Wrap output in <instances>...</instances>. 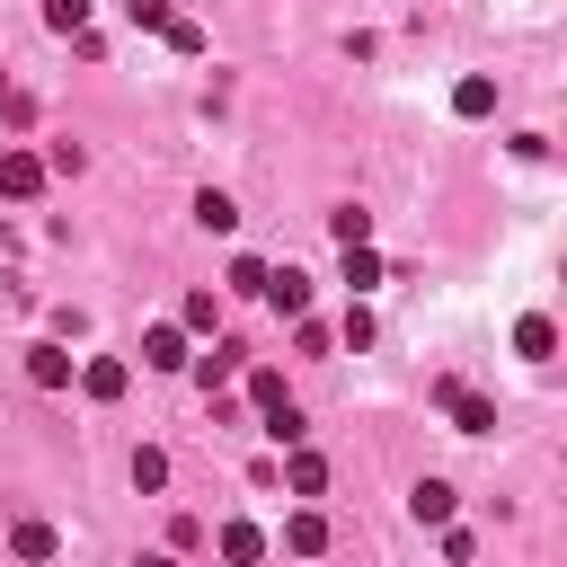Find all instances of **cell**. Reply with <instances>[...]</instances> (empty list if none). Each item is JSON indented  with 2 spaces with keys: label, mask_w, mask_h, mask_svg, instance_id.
I'll use <instances>...</instances> for the list:
<instances>
[{
  "label": "cell",
  "mask_w": 567,
  "mask_h": 567,
  "mask_svg": "<svg viewBox=\"0 0 567 567\" xmlns=\"http://www.w3.org/2000/svg\"><path fill=\"white\" fill-rule=\"evenodd\" d=\"M452 115H496V80H487V71H470V80L452 89Z\"/></svg>",
  "instance_id": "14"
},
{
  "label": "cell",
  "mask_w": 567,
  "mask_h": 567,
  "mask_svg": "<svg viewBox=\"0 0 567 567\" xmlns=\"http://www.w3.org/2000/svg\"><path fill=\"white\" fill-rule=\"evenodd\" d=\"M452 505H461V496H452L443 478H416V496H408V514H416V523H452Z\"/></svg>",
  "instance_id": "13"
},
{
  "label": "cell",
  "mask_w": 567,
  "mask_h": 567,
  "mask_svg": "<svg viewBox=\"0 0 567 567\" xmlns=\"http://www.w3.org/2000/svg\"><path fill=\"white\" fill-rule=\"evenodd\" d=\"M434 399H443V408H452V425H461V434H496V408H487V399H478V390H461V381H443V390H434Z\"/></svg>",
  "instance_id": "6"
},
{
  "label": "cell",
  "mask_w": 567,
  "mask_h": 567,
  "mask_svg": "<svg viewBox=\"0 0 567 567\" xmlns=\"http://www.w3.org/2000/svg\"><path fill=\"white\" fill-rule=\"evenodd\" d=\"M71 372H80V363L62 354V337H44V346H27V381H35V390H71Z\"/></svg>",
  "instance_id": "5"
},
{
  "label": "cell",
  "mask_w": 567,
  "mask_h": 567,
  "mask_svg": "<svg viewBox=\"0 0 567 567\" xmlns=\"http://www.w3.org/2000/svg\"><path fill=\"white\" fill-rule=\"evenodd\" d=\"M9 558L44 567V558H53V523H18V532H9Z\"/></svg>",
  "instance_id": "15"
},
{
  "label": "cell",
  "mask_w": 567,
  "mask_h": 567,
  "mask_svg": "<svg viewBox=\"0 0 567 567\" xmlns=\"http://www.w3.org/2000/svg\"><path fill=\"white\" fill-rule=\"evenodd\" d=\"M124 18H133V27H151V35H159V27H168V18H177V9H168V0H124Z\"/></svg>",
  "instance_id": "24"
},
{
  "label": "cell",
  "mask_w": 567,
  "mask_h": 567,
  "mask_svg": "<svg viewBox=\"0 0 567 567\" xmlns=\"http://www.w3.org/2000/svg\"><path fill=\"white\" fill-rule=\"evenodd\" d=\"M142 567H177V558H142Z\"/></svg>",
  "instance_id": "26"
},
{
  "label": "cell",
  "mask_w": 567,
  "mask_h": 567,
  "mask_svg": "<svg viewBox=\"0 0 567 567\" xmlns=\"http://www.w3.org/2000/svg\"><path fill=\"white\" fill-rule=\"evenodd\" d=\"M266 558V532L257 523H221V567H257Z\"/></svg>",
  "instance_id": "10"
},
{
  "label": "cell",
  "mask_w": 567,
  "mask_h": 567,
  "mask_svg": "<svg viewBox=\"0 0 567 567\" xmlns=\"http://www.w3.org/2000/svg\"><path fill=\"white\" fill-rule=\"evenodd\" d=\"M44 186H53L44 151H18V142H0V195H9V204H35Z\"/></svg>",
  "instance_id": "1"
},
{
  "label": "cell",
  "mask_w": 567,
  "mask_h": 567,
  "mask_svg": "<svg viewBox=\"0 0 567 567\" xmlns=\"http://www.w3.org/2000/svg\"><path fill=\"white\" fill-rule=\"evenodd\" d=\"M133 487H142V496H151V487H168V452H159V443H142V452H133Z\"/></svg>",
  "instance_id": "19"
},
{
  "label": "cell",
  "mask_w": 567,
  "mask_h": 567,
  "mask_svg": "<svg viewBox=\"0 0 567 567\" xmlns=\"http://www.w3.org/2000/svg\"><path fill=\"white\" fill-rule=\"evenodd\" d=\"M230 292H266V266L257 257H230Z\"/></svg>",
  "instance_id": "25"
},
{
  "label": "cell",
  "mask_w": 567,
  "mask_h": 567,
  "mask_svg": "<svg viewBox=\"0 0 567 567\" xmlns=\"http://www.w3.org/2000/svg\"><path fill=\"white\" fill-rule=\"evenodd\" d=\"M213 319H221V301H213V292H186V310H177V328H186V337H204Z\"/></svg>",
  "instance_id": "20"
},
{
  "label": "cell",
  "mask_w": 567,
  "mask_h": 567,
  "mask_svg": "<svg viewBox=\"0 0 567 567\" xmlns=\"http://www.w3.org/2000/svg\"><path fill=\"white\" fill-rule=\"evenodd\" d=\"M248 399H257V416H266V408H284V372H275V363H257V372H248Z\"/></svg>",
  "instance_id": "21"
},
{
  "label": "cell",
  "mask_w": 567,
  "mask_h": 567,
  "mask_svg": "<svg viewBox=\"0 0 567 567\" xmlns=\"http://www.w3.org/2000/svg\"><path fill=\"white\" fill-rule=\"evenodd\" d=\"M284 549H292V558H319V549H328V514H319V505H301V514L284 523Z\"/></svg>",
  "instance_id": "8"
},
{
  "label": "cell",
  "mask_w": 567,
  "mask_h": 567,
  "mask_svg": "<svg viewBox=\"0 0 567 567\" xmlns=\"http://www.w3.org/2000/svg\"><path fill=\"white\" fill-rule=\"evenodd\" d=\"M284 487H292V496H319V487H328V461L292 443V461H284Z\"/></svg>",
  "instance_id": "12"
},
{
  "label": "cell",
  "mask_w": 567,
  "mask_h": 567,
  "mask_svg": "<svg viewBox=\"0 0 567 567\" xmlns=\"http://www.w3.org/2000/svg\"><path fill=\"white\" fill-rule=\"evenodd\" d=\"M239 363H248V346H239V337H213L204 354H186V372H195L204 390H221V381H239Z\"/></svg>",
  "instance_id": "2"
},
{
  "label": "cell",
  "mask_w": 567,
  "mask_h": 567,
  "mask_svg": "<svg viewBox=\"0 0 567 567\" xmlns=\"http://www.w3.org/2000/svg\"><path fill=\"white\" fill-rule=\"evenodd\" d=\"M328 230H337V248H363V239H372V213H363V204H337Z\"/></svg>",
  "instance_id": "17"
},
{
  "label": "cell",
  "mask_w": 567,
  "mask_h": 567,
  "mask_svg": "<svg viewBox=\"0 0 567 567\" xmlns=\"http://www.w3.org/2000/svg\"><path fill=\"white\" fill-rule=\"evenodd\" d=\"M142 363H151V372H186V328H177V319L142 328Z\"/></svg>",
  "instance_id": "4"
},
{
  "label": "cell",
  "mask_w": 567,
  "mask_h": 567,
  "mask_svg": "<svg viewBox=\"0 0 567 567\" xmlns=\"http://www.w3.org/2000/svg\"><path fill=\"white\" fill-rule=\"evenodd\" d=\"M159 35H168V53H186V62H195V53H204V27H195V18H168V27H159Z\"/></svg>",
  "instance_id": "23"
},
{
  "label": "cell",
  "mask_w": 567,
  "mask_h": 567,
  "mask_svg": "<svg viewBox=\"0 0 567 567\" xmlns=\"http://www.w3.org/2000/svg\"><path fill=\"white\" fill-rule=\"evenodd\" d=\"M301 434H310V425H301V408H292V399H284V408H266V443H284V452H292Z\"/></svg>",
  "instance_id": "18"
},
{
  "label": "cell",
  "mask_w": 567,
  "mask_h": 567,
  "mask_svg": "<svg viewBox=\"0 0 567 567\" xmlns=\"http://www.w3.org/2000/svg\"><path fill=\"white\" fill-rule=\"evenodd\" d=\"M195 221H204V230H239V204H230L221 186H204V195H195Z\"/></svg>",
  "instance_id": "16"
},
{
  "label": "cell",
  "mask_w": 567,
  "mask_h": 567,
  "mask_svg": "<svg viewBox=\"0 0 567 567\" xmlns=\"http://www.w3.org/2000/svg\"><path fill=\"white\" fill-rule=\"evenodd\" d=\"M337 275H346L354 292H372V284H381L390 266H381V257H372V239H363V248H337Z\"/></svg>",
  "instance_id": "11"
},
{
  "label": "cell",
  "mask_w": 567,
  "mask_h": 567,
  "mask_svg": "<svg viewBox=\"0 0 567 567\" xmlns=\"http://www.w3.org/2000/svg\"><path fill=\"white\" fill-rule=\"evenodd\" d=\"M80 390L106 408V399H124V390H133V363H124V354H89V363H80Z\"/></svg>",
  "instance_id": "3"
},
{
  "label": "cell",
  "mask_w": 567,
  "mask_h": 567,
  "mask_svg": "<svg viewBox=\"0 0 567 567\" xmlns=\"http://www.w3.org/2000/svg\"><path fill=\"white\" fill-rule=\"evenodd\" d=\"M0 97H9V71H0Z\"/></svg>",
  "instance_id": "27"
},
{
  "label": "cell",
  "mask_w": 567,
  "mask_h": 567,
  "mask_svg": "<svg viewBox=\"0 0 567 567\" xmlns=\"http://www.w3.org/2000/svg\"><path fill=\"white\" fill-rule=\"evenodd\" d=\"M514 354H523V363H549V354H558V328H549L540 310H532V319H514Z\"/></svg>",
  "instance_id": "9"
},
{
  "label": "cell",
  "mask_w": 567,
  "mask_h": 567,
  "mask_svg": "<svg viewBox=\"0 0 567 567\" xmlns=\"http://www.w3.org/2000/svg\"><path fill=\"white\" fill-rule=\"evenodd\" d=\"M44 27H53V35H80V27H89V0H44Z\"/></svg>",
  "instance_id": "22"
},
{
  "label": "cell",
  "mask_w": 567,
  "mask_h": 567,
  "mask_svg": "<svg viewBox=\"0 0 567 567\" xmlns=\"http://www.w3.org/2000/svg\"><path fill=\"white\" fill-rule=\"evenodd\" d=\"M266 301H275L284 319H301V310H310V275H301V266H266Z\"/></svg>",
  "instance_id": "7"
}]
</instances>
